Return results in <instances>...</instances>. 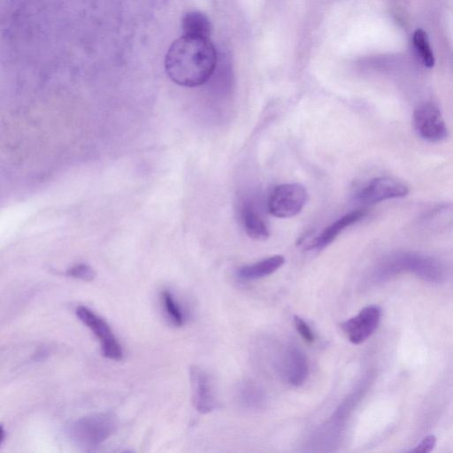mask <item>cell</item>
<instances>
[{"label":"cell","instance_id":"obj_13","mask_svg":"<svg viewBox=\"0 0 453 453\" xmlns=\"http://www.w3.org/2000/svg\"><path fill=\"white\" fill-rule=\"evenodd\" d=\"M285 258L275 255L255 264L242 266L237 271V275L243 280H257L273 273L284 264Z\"/></svg>","mask_w":453,"mask_h":453},{"label":"cell","instance_id":"obj_11","mask_svg":"<svg viewBox=\"0 0 453 453\" xmlns=\"http://www.w3.org/2000/svg\"><path fill=\"white\" fill-rule=\"evenodd\" d=\"M240 214L243 228L250 238L264 241L269 237L266 224L253 200L243 201Z\"/></svg>","mask_w":453,"mask_h":453},{"label":"cell","instance_id":"obj_6","mask_svg":"<svg viewBox=\"0 0 453 453\" xmlns=\"http://www.w3.org/2000/svg\"><path fill=\"white\" fill-rule=\"evenodd\" d=\"M75 312L78 319L100 339L103 356L111 360H121L123 357L122 348L109 325L86 306H78Z\"/></svg>","mask_w":453,"mask_h":453},{"label":"cell","instance_id":"obj_18","mask_svg":"<svg viewBox=\"0 0 453 453\" xmlns=\"http://www.w3.org/2000/svg\"><path fill=\"white\" fill-rule=\"evenodd\" d=\"M294 324L298 334L304 339L308 343H311L315 340L314 334L309 325L300 317H294Z\"/></svg>","mask_w":453,"mask_h":453},{"label":"cell","instance_id":"obj_5","mask_svg":"<svg viewBox=\"0 0 453 453\" xmlns=\"http://www.w3.org/2000/svg\"><path fill=\"white\" fill-rule=\"evenodd\" d=\"M413 126L422 139L435 142L445 139L448 129L439 107L426 102L416 107L413 112Z\"/></svg>","mask_w":453,"mask_h":453},{"label":"cell","instance_id":"obj_20","mask_svg":"<svg viewBox=\"0 0 453 453\" xmlns=\"http://www.w3.org/2000/svg\"><path fill=\"white\" fill-rule=\"evenodd\" d=\"M4 439H5V431L4 429V426H1V428H0V446L4 441Z\"/></svg>","mask_w":453,"mask_h":453},{"label":"cell","instance_id":"obj_9","mask_svg":"<svg viewBox=\"0 0 453 453\" xmlns=\"http://www.w3.org/2000/svg\"><path fill=\"white\" fill-rule=\"evenodd\" d=\"M189 376L194 407L201 413L211 412L216 407V399L209 375L201 367L192 365Z\"/></svg>","mask_w":453,"mask_h":453},{"label":"cell","instance_id":"obj_2","mask_svg":"<svg viewBox=\"0 0 453 453\" xmlns=\"http://www.w3.org/2000/svg\"><path fill=\"white\" fill-rule=\"evenodd\" d=\"M118 419L110 411L95 412L73 421L67 429L71 441L77 446L91 449L99 446L117 429Z\"/></svg>","mask_w":453,"mask_h":453},{"label":"cell","instance_id":"obj_19","mask_svg":"<svg viewBox=\"0 0 453 453\" xmlns=\"http://www.w3.org/2000/svg\"><path fill=\"white\" fill-rule=\"evenodd\" d=\"M436 443V438L433 434L426 436L414 449H411V452L426 453L430 452Z\"/></svg>","mask_w":453,"mask_h":453},{"label":"cell","instance_id":"obj_12","mask_svg":"<svg viewBox=\"0 0 453 453\" xmlns=\"http://www.w3.org/2000/svg\"><path fill=\"white\" fill-rule=\"evenodd\" d=\"M283 371L287 380L293 386H301L308 375L305 355L297 348H290L285 354Z\"/></svg>","mask_w":453,"mask_h":453},{"label":"cell","instance_id":"obj_16","mask_svg":"<svg viewBox=\"0 0 453 453\" xmlns=\"http://www.w3.org/2000/svg\"><path fill=\"white\" fill-rule=\"evenodd\" d=\"M161 298L165 312L170 318L172 323L176 326H180L183 324V314L172 294L165 290L162 292Z\"/></svg>","mask_w":453,"mask_h":453},{"label":"cell","instance_id":"obj_10","mask_svg":"<svg viewBox=\"0 0 453 453\" xmlns=\"http://www.w3.org/2000/svg\"><path fill=\"white\" fill-rule=\"evenodd\" d=\"M366 214V211L360 209L352 211L330 226L326 227L318 236L311 239L308 244L305 245L306 250H322L330 244L338 234L349 226L359 221Z\"/></svg>","mask_w":453,"mask_h":453},{"label":"cell","instance_id":"obj_7","mask_svg":"<svg viewBox=\"0 0 453 453\" xmlns=\"http://www.w3.org/2000/svg\"><path fill=\"white\" fill-rule=\"evenodd\" d=\"M408 187L391 177H378L372 180L357 195L358 202L364 204H373L393 198L407 196Z\"/></svg>","mask_w":453,"mask_h":453},{"label":"cell","instance_id":"obj_4","mask_svg":"<svg viewBox=\"0 0 453 453\" xmlns=\"http://www.w3.org/2000/svg\"><path fill=\"white\" fill-rule=\"evenodd\" d=\"M402 271L414 273L430 281H437L441 277V268L437 261L417 253H402L392 257L383 265L382 275Z\"/></svg>","mask_w":453,"mask_h":453},{"label":"cell","instance_id":"obj_14","mask_svg":"<svg viewBox=\"0 0 453 453\" xmlns=\"http://www.w3.org/2000/svg\"><path fill=\"white\" fill-rule=\"evenodd\" d=\"M182 35L210 38L211 24L203 12L192 11L186 12L181 19Z\"/></svg>","mask_w":453,"mask_h":453},{"label":"cell","instance_id":"obj_17","mask_svg":"<svg viewBox=\"0 0 453 453\" xmlns=\"http://www.w3.org/2000/svg\"><path fill=\"white\" fill-rule=\"evenodd\" d=\"M66 275L85 281H91L96 276L94 269L86 264H76L66 271Z\"/></svg>","mask_w":453,"mask_h":453},{"label":"cell","instance_id":"obj_3","mask_svg":"<svg viewBox=\"0 0 453 453\" xmlns=\"http://www.w3.org/2000/svg\"><path fill=\"white\" fill-rule=\"evenodd\" d=\"M307 199L308 194L303 186L297 183L281 184L271 192L267 208L276 218H291L302 211Z\"/></svg>","mask_w":453,"mask_h":453},{"label":"cell","instance_id":"obj_1","mask_svg":"<svg viewBox=\"0 0 453 453\" xmlns=\"http://www.w3.org/2000/svg\"><path fill=\"white\" fill-rule=\"evenodd\" d=\"M217 61V51L210 38L182 35L169 47L165 69L174 83L194 88L210 80Z\"/></svg>","mask_w":453,"mask_h":453},{"label":"cell","instance_id":"obj_8","mask_svg":"<svg viewBox=\"0 0 453 453\" xmlns=\"http://www.w3.org/2000/svg\"><path fill=\"white\" fill-rule=\"evenodd\" d=\"M381 316L380 308L369 305L358 314L342 322L341 326L349 342L360 344L369 338L379 326Z\"/></svg>","mask_w":453,"mask_h":453},{"label":"cell","instance_id":"obj_15","mask_svg":"<svg viewBox=\"0 0 453 453\" xmlns=\"http://www.w3.org/2000/svg\"><path fill=\"white\" fill-rule=\"evenodd\" d=\"M413 46L422 64L426 67H433L434 57L429 43L427 34L423 29H417L412 37Z\"/></svg>","mask_w":453,"mask_h":453}]
</instances>
